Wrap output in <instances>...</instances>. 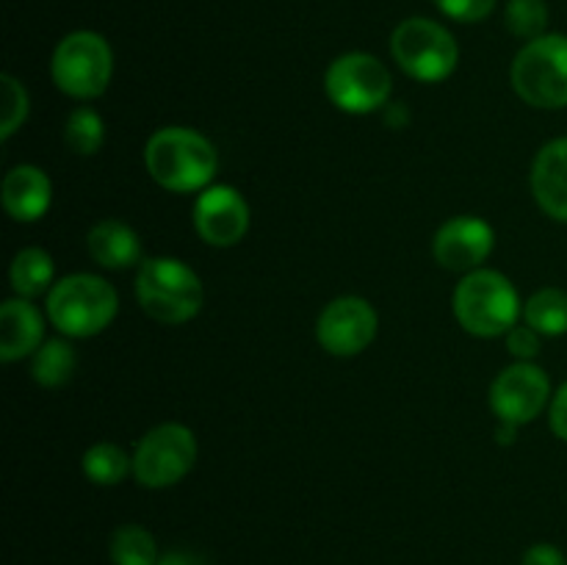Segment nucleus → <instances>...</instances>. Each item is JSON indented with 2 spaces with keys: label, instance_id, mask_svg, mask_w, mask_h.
I'll use <instances>...</instances> for the list:
<instances>
[{
  "label": "nucleus",
  "instance_id": "1",
  "mask_svg": "<svg viewBox=\"0 0 567 565\" xmlns=\"http://www.w3.org/2000/svg\"><path fill=\"white\" fill-rule=\"evenodd\" d=\"M144 166L166 192H205L219 170V153L199 131L161 127L144 144Z\"/></svg>",
  "mask_w": 567,
  "mask_h": 565
},
{
  "label": "nucleus",
  "instance_id": "2",
  "mask_svg": "<svg viewBox=\"0 0 567 565\" xmlns=\"http://www.w3.org/2000/svg\"><path fill=\"white\" fill-rule=\"evenodd\" d=\"M524 314L513 280L496 269H474L454 288V316L476 338L507 336Z\"/></svg>",
  "mask_w": 567,
  "mask_h": 565
},
{
  "label": "nucleus",
  "instance_id": "3",
  "mask_svg": "<svg viewBox=\"0 0 567 565\" xmlns=\"http://www.w3.org/2000/svg\"><path fill=\"white\" fill-rule=\"evenodd\" d=\"M136 297L144 314L161 325H186L203 310V280L177 258H150L138 264Z\"/></svg>",
  "mask_w": 567,
  "mask_h": 565
},
{
  "label": "nucleus",
  "instance_id": "4",
  "mask_svg": "<svg viewBox=\"0 0 567 565\" xmlns=\"http://www.w3.org/2000/svg\"><path fill=\"white\" fill-rule=\"evenodd\" d=\"M120 297L109 280L89 271L61 277L48 291V319L66 338H92L114 321Z\"/></svg>",
  "mask_w": 567,
  "mask_h": 565
},
{
  "label": "nucleus",
  "instance_id": "5",
  "mask_svg": "<svg viewBox=\"0 0 567 565\" xmlns=\"http://www.w3.org/2000/svg\"><path fill=\"white\" fill-rule=\"evenodd\" d=\"M509 81L518 97L535 109H567V37L543 33L515 55Z\"/></svg>",
  "mask_w": 567,
  "mask_h": 565
},
{
  "label": "nucleus",
  "instance_id": "6",
  "mask_svg": "<svg viewBox=\"0 0 567 565\" xmlns=\"http://www.w3.org/2000/svg\"><path fill=\"white\" fill-rule=\"evenodd\" d=\"M50 72L59 92L75 100H94L109 89L114 75V53L100 33L72 31L55 44Z\"/></svg>",
  "mask_w": 567,
  "mask_h": 565
},
{
  "label": "nucleus",
  "instance_id": "7",
  "mask_svg": "<svg viewBox=\"0 0 567 565\" xmlns=\"http://www.w3.org/2000/svg\"><path fill=\"white\" fill-rule=\"evenodd\" d=\"M391 55L415 81L441 83L457 70L460 48L441 22L410 17L391 33Z\"/></svg>",
  "mask_w": 567,
  "mask_h": 565
},
{
  "label": "nucleus",
  "instance_id": "8",
  "mask_svg": "<svg viewBox=\"0 0 567 565\" xmlns=\"http://www.w3.org/2000/svg\"><path fill=\"white\" fill-rule=\"evenodd\" d=\"M324 92L347 114H371L388 103L393 78L380 59L369 53H343L327 66Z\"/></svg>",
  "mask_w": 567,
  "mask_h": 565
},
{
  "label": "nucleus",
  "instance_id": "9",
  "mask_svg": "<svg viewBox=\"0 0 567 565\" xmlns=\"http://www.w3.org/2000/svg\"><path fill=\"white\" fill-rule=\"evenodd\" d=\"M197 463V438L186 424H158L133 452V476L150 491L172 487Z\"/></svg>",
  "mask_w": 567,
  "mask_h": 565
},
{
  "label": "nucleus",
  "instance_id": "10",
  "mask_svg": "<svg viewBox=\"0 0 567 565\" xmlns=\"http://www.w3.org/2000/svg\"><path fill=\"white\" fill-rule=\"evenodd\" d=\"M380 330L374 305L363 297H338L321 310L316 321V338L321 349L336 358H354L371 347Z\"/></svg>",
  "mask_w": 567,
  "mask_h": 565
},
{
  "label": "nucleus",
  "instance_id": "11",
  "mask_svg": "<svg viewBox=\"0 0 567 565\" xmlns=\"http://www.w3.org/2000/svg\"><path fill=\"white\" fill-rule=\"evenodd\" d=\"M551 399V380L532 360L507 366L491 386V408L498 421L524 427L546 410Z\"/></svg>",
  "mask_w": 567,
  "mask_h": 565
},
{
  "label": "nucleus",
  "instance_id": "12",
  "mask_svg": "<svg viewBox=\"0 0 567 565\" xmlns=\"http://www.w3.org/2000/svg\"><path fill=\"white\" fill-rule=\"evenodd\" d=\"M194 227L210 247H236L249 230V205L233 186H208L194 203Z\"/></svg>",
  "mask_w": 567,
  "mask_h": 565
},
{
  "label": "nucleus",
  "instance_id": "13",
  "mask_svg": "<svg viewBox=\"0 0 567 565\" xmlns=\"http://www.w3.org/2000/svg\"><path fill=\"white\" fill-rule=\"evenodd\" d=\"M496 244V233L480 216H454V219L443 222L432 242V253L435 260L449 271H468L482 269L493 253Z\"/></svg>",
  "mask_w": 567,
  "mask_h": 565
},
{
  "label": "nucleus",
  "instance_id": "14",
  "mask_svg": "<svg viewBox=\"0 0 567 565\" xmlns=\"http://www.w3.org/2000/svg\"><path fill=\"white\" fill-rule=\"evenodd\" d=\"M532 194L551 219L567 222V136L551 138L535 155Z\"/></svg>",
  "mask_w": 567,
  "mask_h": 565
},
{
  "label": "nucleus",
  "instance_id": "15",
  "mask_svg": "<svg viewBox=\"0 0 567 565\" xmlns=\"http://www.w3.org/2000/svg\"><path fill=\"white\" fill-rule=\"evenodd\" d=\"M3 208L14 222H37L53 203V183L39 166L20 164L3 177Z\"/></svg>",
  "mask_w": 567,
  "mask_h": 565
},
{
  "label": "nucleus",
  "instance_id": "16",
  "mask_svg": "<svg viewBox=\"0 0 567 565\" xmlns=\"http://www.w3.org/2000/svg\"><path fill=\"white\" fill-rule=\"evenodd\" d=\"M44 343V319L31 299H6L0 308V360H14L33 355Z\"/></svg>",
  "mask_w": 567,
  "mask_h": 565
},
{
  "label": "nucleus",
  "instance_id": "17",
  "mask_svg": "<svg viewBox=\"0 0 567 565\" xmlns=\"http://www.w3.org/2000/svg\"><path fill=\"white\" fill-rule=\"evenodd\" d=\"M86 249L103 269H131L142 264V242L131 225L120 219H103L89 230Z\"/></svg>",
  "mask_w": 567,
  "mask_h": 565
},
{
  "label": "nucleus",
  "instance_id": "18",
  "mask_svg": "<svg viewBox=\"0 0 567 565\" xmlns=\"http://www.w3.org/2000/svg\"><path fill=\"white\" fill-rule=\"evenodd\" d=\"M53 275H55L53 258H50V253H44L42 247L20 249V253L14 255V260H11V269H9L11 288L17 291V297H25V299L42 297L44 291H50V288L55 286Z\"/></svg>",
  "mask_w": 567,
  "mask_h": 565
},
{
  "label": "nucleus",
  "instance_id": "19",
  "mask_svg": "<svg viewBox=\"0 0 567 565\" xmlns=\"http://www.w3.org/2000/svg\"><path fill=\"white\" fill-rule=\"evenodd\" d=\"M78 369V355L70 341L64 338H50L33 352L31 374L37 386L42 388H61L72 380Z\"/></svg>",
  "mask_w": 567,
  "mask_h": 565
},
{
  "label": "nucleus",
  "instance_id": "20",
  "mask_svg": "<svg viewBox=\"0 0 567 565\" xmlns=\"http://www.w3.org/2000/svg\"><path fill=\"white\" fill-rule=\"evenodd\" d=\"M524 321L540 336H565L567 332V291L563 288H540L524 305Z\"/></svg>",
  "mask_w": 567,
  "mask_h": 565
},
{
  "label": "nucleus",
  "instance_id": "21",
  "mask_svg": "<svg viewBox=\"0 0 567 565\" xmlns=\"http://www.w3.org/2000/svg\"><path fill=\"white\" fill-rule=\"evenodd\" d=\"M109 557L114 565H158V543L142 524H122L111 532Z\"/></svg>",
  "mask_w": 567,
  "mask_h": 565
},
{
  "label": "nucleus",
  "instance_id": "22",
  "mask_svg": "<svg viewBox=\"0 0 567 565\" xmlns=\"http://www.w3.org/2000/svg\"><path fill=\"white\" fill-rule=\"evenodd\" d=\"M83 474L94 485H120L133 471V458L111 441H100L83 452Z\"/></svg>",
  "mask_w": 567,
  "mask_h": 565
},
{
  "label": "nucleus",
  "instance_id": "23",
  "mask_svg": "<svg viewBox=\"0 0 567 565\" xmlns=\"http://www.w3.org/2000/svg\"><path fill=\"white\" fill-rule=\"evenodd\" d=\"M64 142L72 153L94 155L105 142V125L100 114L89 105L72 111L64 122Z\"/></svg>",
  "mask_w": 567,
  "mask_h": 565
},
{
  "label": "nucleus",
  "instance_id": "24",
  "mask_svg": "<svg viewBox=\"0 0 567 565\" xmlns=\"http://www.w3.org/2000/svg\"><path fill=\"white\" fill-rule=\"evenodd\" d=\"M504 22L509 33L518 39H540L548 28V6L546 0H509L504 9Z\"/></svg>",
  "mask_w": 567,
  "mask_h": 565
},
{
  "label": "nucleus",
  "instance_id": "25",
  "mask_svg": "<svg viewBox=\"0 0 567 565\" xmlns=\"http://www.w3.org/2000/svg\"><path fill=\"white\" fill-rule=\"evenodd\" d=\"M0 92H3V122H0V138H11L22 127L28 116V92L14 75L0 78Z\"/></svg>",
  "mask_w": 567,
  "mask_h": 565
},
{
  "label": "nucleus",
  "instance_id": "26",
  "mask_svg": "<svg viewBox=\"0 0 567 565\" xmlns=\"http://www.w3.org/2000/svg\"><path fill=\"white\" fill-rule=\"evenodd\" d=\"M437 9L457 22H482L493 14L496 0H435Z\"/></svg>",
  "mask_w": 567,
  "mask_h": 565
},
{
  "label": "nucleus",
  "instance_id": "27",
  "mask_svg": "<svg viewBox=\"0 0 567 565\" xmlns=\"http://www.w3.org/2000/svg\"><path fill=\"white\" fill-rule=\"evenodd\" d=\"M507 349L518 360H532L540 352V332L532 330L529 325H515L507 332Z\"/></svg>",
  "mask_w": 567,
  "mask_h": 565
},
{
  "label": "nucleus",
  "instance_id": "28",
  "mask_svg": "<svg viewBox=\"0 0 567 565\" xmlns=\"http://www.w3.org/2000/svg\"><path fill=\"white\" fill-rule=\"evenodd\" d=\"M548 424H551L554 435L559 441H567V382L557 388V393L551 397V404H548Z\"/></svg>",
  "mask_w": 567,
  "mask_h": 565
},
{
  "label": "nucleus",
  "instance_id": "29",
  "mask_svg": "<svg viewBox=\"0 0 567 565\" xmlns=\"http://www.w3.org/2000/svg\"><path fill=\"white\" fill-rule=\"evenodd\" d=\"M520 565H567V557L563 548L554 546V543H535L524 552Z\"/></svg>",
  "mask_w": 567,
  "mask_h": 565
},
{
  "label": "nucleus",
  "instance_id": "30",
  "mask_svg": "<svg viewBox=\"0 0 567 565\" xmlns=\"http://www.w3.org/2000/svg\"><path fill=\"white\" fill-rule=\"evenodd\" d=\"M158 565H205L203 557L192 552H169V554H161Z\"/></svg>",
  "mask_w": 567,
  "mask_h": 565
},
{
  "label": "nucleus",
  "instance_id": "31",
  "mask_svg": "<svg viewBox=\"0 0 567 565\" xmlns=\"http://www.w3.org/2000/svg\"><path fill=\"white\" fill-rule=\"evenodd\" d=\"M518 430L520 427H515V424H507V421H498V443H502V446H507V443H515V438H518Z\"/></svg>",
  "mask_w": 567,
  "mask_h": 565
}]
</instances>
